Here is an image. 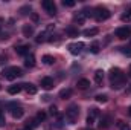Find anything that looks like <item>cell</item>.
<instances>
[{"mask_svg":"<svg viewBox=\"0 0 131 130\" xmlns=\"http://www.w3.org/2000/svg\"><path fill=\"white\" fill-rule=\"evenodd\" d=\"M125 81H127V77L119 67H113L110 70V83L113 89H121L122 86H125Z\"/></svg>","mask_w":131,"mask_h":130,"instance_id":"obj_1","label":"cell"},{"mask_svg":"<svg viewBox=\"0 0 131 130\" xmlns=\"http://www.w3.org/2000/svg\"><path fill=\"white\" fill-rule=\"evenodd\" d=\"M79 116V107L78 104H70L66 110V119L69 121V124H75V121Z\"/></svg>","mask_w":131,"mask_h":130,"instance_id":"obj_2","label":"cell"},{"mask_svg":"<svg viewBox=\"0 0 131 130\" xmlns=\"http://www.w3.org/2000/svg\"><path fill=\"white\" fill-rule=\"evenodd\" d=\"M110 15H111V12L105 6H96L93 9V17L96 18V22H105L110 18Z\"/></svg>","mask_w":131,"mask_h":130,"instance_id":"obj_3","label":"cell"},{"mask_svg":"<svg viewBox=\"0 0 131 130\" xmlns=\"http://www.w3.org/2000/svg\"><path fill=\"white\" fill-rule=\"evenodd\" d=\"M21 75H23V70H21L20 67H17V66H11V67H6V69L3 70V77H5L6 80H9V81L15 80L17 77H21Z\"/></svg>","mask_w":131,"mask_h":130,"instance_id":"obj_4","label":"cell"},{"mask_svg":"<svg viewBox=\"0 0 131 130\" xmlns=\"http://www.w3.org/2000/svg\"><path fill=\"white\" fill-rule=\"evenodd\" d=\"M43 9L49 14V15H55L57 14V5L53 3V0H43L41 2Z\"/></svg>","mask_w":131,"mask_h":130,"instance_id":"obj_5","label":"cell"},{"mask_svg":"<svg viewBox=\"0 0 131 130\" xmlns=\"http://www.w3.org/2000/svg\"><path fill=\"white\" fill-rule=\"evenodd\" d=\"M9 109H11V115H12L15 119H20V118H23V115H25V110H23V107H21V106L11 103V104H9Z\"/></svg>","mask_w":131,"mask_h":130,"instance_id":"obj_6","label":"cell"},{"mask_svg":"<svg viewBox=\"0 0 131 130\" xmlns=\"http://www.w3.org/2000/svg\"><path fill=\"white\" fill-rule=\"evenodd\" d=\"M84 48H85V44H84L82 41H78V43H72V44H69V51H70L72 55H79V54L82 52Z\"/></svg>","mask_w":131,"mask_h":130,"instance_id":"obj_7","label":"cell"},{"mask_svg":"<svg viewBox=\"0 0 131 130\" xmlns=\"http://www.w3.org/2000/svg\"><path fill=\"white\" fill-rule=\"evenodd\" d=\"M116 37H117V38H121V40L130 38V37H131V28H130V26L117 28V29H116Z\"/></svg>","mask_w":131,"mask_h":130,"instance_id":"obj_8","label":"cell"},{"mask_svg":"<svg viewBox=\"0 0 131 130\" xmlns=\"http://www.w3.org/2000/svg\"><path fill=\"white\" fill-rule=\"evenodd\" d=\"M41 87H43L44 90H50V89L53 87V78H50V77H44V78L41 80Z\"/></svg>","mask_w":131,"mask_h":130,"instance_id":"obj_9","label":"cell"},{"mask_svg":"<svg viewBox=\"0 0 131 130\" xmlns=\"http://www.w3.org/2000/svg\"><path fill=\"white\" fill-rule=\"evenodd\" d=\"M21 89L26 92V94H29V95H35L37 94V86H34L32 83H25V84H21Z\"/></svg>","mask_w":131,"mask_h":130,"instance_id":"obj_10","label":"cell"},{"mask_svg":"<svg viewBox=\"0 0 131 130\" xmlns=\"http://www.w3.org/2000/svg\"><path fill=\"white\" fill-rule=\"evenodd\" d=\"M96 116H99V110L98 109H90V113H89V116H87V124L89 126H92L93 123H95V119H96Z\"/></svg>","mask_w":131,"mask_h":130,"instance_id":"obj_11","label":"cell"},{"mask_svg":"<svg viewBox=\"0 0 131 130\" xmlns=\"http://www.w3.org/2000/svg\"><path fill=\"white\" fill-rule=\"evenodd\" d=\"M110 124H111V116H110V115H105V116H102V118H101L99 127H101V129H108V127H110Z\"/></svg>","mask_w":131,"mask_h":130,"instance_id":"obj_12","label":"cell"},{"mask_svg":"<svg viewBox=\"0 0 131 130\" xmlns=\"http://www.w3.org/2000/svg\"><path fill=\"white\" fill-rule=\"evenodd\" d=\"M15 52L18 54V55H28L29 54V46H26V44H23V46H15Z\"/></svg>","mask_w":131,"mask_h":130,"instance_id":"obj_13","label":"cell"},{"mask_svg":"<svg viewBox=\"0 0 131 130\" xmlns=\"http://www.w3.org/2000/svg\"><path fill=\"white\" fill-rule=\"evenodd\" d=\"M25 66H26V67H34V66H35V57H34V54H28V55H26V58H25Z\"/></svg>","mask_w":131,"mask_h":130,"instance_id":"obj_14","label":"cell"},{"mask_svg":"<svg viewBox=\"0 0 131 130\" xmlns=\"http://www.w3.org/2000/svg\"><path fill=\"white\" fill-rule=\"evenodd\" d=\"M104 70L102 69H98L96 72H95V81L98 83V84H102V81H104Z\"/></svg>","mask_w":131,"mask_h":130,"instance_id":"obj_15","label":"cell"},{"mask_svg":"<svg viewBox=\"0 0 131 130\" xmlns=\"http://www.w3.org/2000/svg\"><path fill=\"white\" fill-rule=\"evenodd\" d=\"M66 34H67L69 37H78V35H79V31H78V28H75V26H69V28L66 29Z\"/></svg>","mask_w":131,"mask_h":130,"instance_id":"obj_16","label":"cell"},{"mask_svg":"<svg viewBox=\"0 0 131 130\" xmlns=\"http://www.w3.org/2000/svg\"><path fill=\"white\" fill-rule=\"evenodd\" d=\"M23 35L28 37V38L34 35V28L31 26V25H25V26H23Z\"/></svg>","mask_w":131,"mask_h":130,"instance_id":"obj_17","label":"cell"},{"mask_svg":"<svg viewBox=\"0 0 131 130\" xmlns=\"http://www.w3.org/2000/svg\"><path fill=\"white\" fill-rule=\"evenodd\" d=\"M76 86H78V89H82V90H84V89H87V87L90 86V81H89L87 78H82V80H79V81L76 83Z\"/></svg>","mask_w":131,"mask_h":130,"instance_id":"obj_18","label":"cell"},{"mask_svg":"<svg viewBox=\"0 0 131 130\" xmlns=\"http://www.w3.org/2000/svg\"><path fill=\"white\" fill-rule=\"evenodd\" d=\"M82 34H84L85 37H95V35H98L99 34V29L98 28H90V29H85Z\"/></svg>","mask_w":131,"mask_h":130,"instance_id":"obj_19","label":"cell"},{"mask_svg":"<svg viewBox=\"0 0 131 130\" xmlns=\"http://www.w3.org/2000/svg\"><path fill=\"white\" fill-rule=\"evenodd\" d=\"M20 90H21V84H15V86H11V87L8 89V92H9L11 95H17Z\"/></svg>","mask_w":131,"mask_h":130,"instance_id":"obj_20","label":"cell"},{"mask_svg":"<svg viewBox=\"0 0 131 130\" xmlns=\"http://www.w3.org/2000/svg\"><path fill=\"white\" fill-rule=\"evenodd\" d=\"M99 51H101V44H99L98 41H93L90 44V52L92 54H99Z\"/></svg>","mask_w":131,"mask_h":130,"instance_id":"obj_21","label":"cell"},{"mask_svg":"<svg viewBox=\"0 0 131 130\" xmlns=\"http://www.w3.org/2000/svg\"><path fill=\"white\" fill-rule=\"evenodd\" d=\"M70 97H72V89H63L60 92V98H63V99H67Z\"/></svg>","mask_w":131,"mask_h":130,"instance_id":"obj_22","label":"cell"},{"mask_svg":"<svg viewBox=\"0 0 131 130\" xmlns=\"http://www.w3.org/2000/svg\"><path fill=\"white\" fill-rule=\"evenodd\" d=\"M85 18H87V17H85V14H84L82 11H81V12H78V14L75 15V22H78V23H84V22H85Z\"/></svg>","mask_w":131,"mask_h":130,"instance_id":"obj_23","label":"cell"},{"mask_svg":"<svg viewBox=\"0 0 131 130\" xmlns=\"http://www.w3.org/2000/svg\"><path fill=\"white\" fill-rule=\"evenodd\" d=\"M31 11H32V8L29 5H25V6L20 8V14L21 15H28V14H31Z\"/></svg>","mask_w":131,"mask_h":130,"instance_id":"obj_24","label":"cell"},{"mask_svg":"<svg viewBox=\"0 0 131 130\" xmlns=\"http://www.w3.org/2000/svg\"><path fill=\"white\" fill-rule=\"evenodd\" d=\"M43 63H44V64H53V63H55V58H53L52 55H44V57H43Z\"/></svg>","mask_w":131,"mask_h":130,"instance_id":"obj_25","label":"cell"},{"mask_svg":"<svg viewBox=\"0 0 131 130\" xmlns=\"http://www.w3.org/2000/svg\"><path fill=\"white\" fill-rule=\"evenodd\" d=\"M46 118H47L46 112H43V110H41V112H38V113H37V118H35V119H37L38 123H43V121H44Z\"/></svg>","mask_w":131,"mask_h":130,"instance_id":"obj_26","label":"cell"},{"mask_svg":"<svg viewBox=\"0 0 131 130\" xmlns=\"http://www.w3.org/2000/svg\"><path fill=\"white\" fill-rule=\"evenodd\" d=\"M122 22H131V9H128V11H125L124 14H122Z\"/></svg>","mask_w":131,"mask_h":130,"instance_id":"obj_27","label":"cell"},{"mask_svg":"<svg viewBox=\"0 0 131 130\" xmlns=\"http://www.w3.org/2000/svg\"><path fill=\"white\" fill-rule=\"evenodd\" d=\"M49 113H50L52 116H58V109H57V106H50V107H49Z\"/></svg>","mask_w":131,"mask_h":130,"instance_id":"obj_28","label":"cell"},{"mask_svg":"<svg viewBox=\"0 0 131 130\" xmlns=\"http://www.w3.org/2000/svg\"><path fill=\"white\" fill-rule=\"evenodd\" d=\"M107 99H108V97H107L105 94H102V95H96V101H98V103H107Z\"/></svg>","mask_w":131,"mask_h":130,"instance_id":"obj_29","label":"cell"},{"mask_svg":"<svg viewBox=\"0 0 131 130\" xmlns=\"http://www.w3.org/2000/svg\"><path fill=\"white\" fill-rule=\"evenodd\" d=\"M121 52L124 55H127V57H131V46H128V48H121Z\"/></svg>","mask_w":131,"mask_h":130,"instance_id":"obj_30","label":"cell"},{"mask_svg":"<svg viewBox=\"0 0 131 130\" xmlns=\"http://www.w3.org/2000/svg\"><path fill=\"white\" fill-rule=\"evenodd\" d=\"M63 5H64L66 8H73V6L76 5V2H73V0H64Z\"/></svg>","mask_w":131,"mask_h":130,"instance_id":"obj_31","label":"cell"},{"mask_svg":"<svg viewBox=\"0 0 131 130\" xmlns=\"http://www.w3.org/2000/svg\"><path fill=\"white\" fill-rule=\"evenodd\" d=\"M5 124H6V119H5V113L0 110V127H3Z\"/></svg>","mask_w":131,"mask_h":130,"instance_id":"obj_32","label":"cell"},{"mask_svg":"<svg viewBox=\"0 0 131 130\" xmlns=\"http://www.w3.org/2000/svg\"><path fill=\"white\" fill-rule=\"evenodd\" d=\"M119 130H131V129H130L128 124H125V123H119Z\"/></svg>","mask_w":131,"mask_h":130,"instance_id":"obj_33","label":"cell"},{"mask_svg":"<svg viewBox=\"0 0 131 130\" xmlns=\"http://www.w3.org/2000/svg\"><path fill=\"white\" fill-rule=\"evenodd\" d=\"M3 63H6V55H0V66Z\"/></svg>","mask_w":131,"mask_h":130,"instance_id":"obj_34","label":"cell"},{"mask_svg":"<svg viewBox=\"0 0 131 130\" xmlns=\"http://www.w3.org/2000/svg\"><path fill=\"white\" fill-rule=\"evenodd\" d=\"M32 18L35 20V22H38V15H37V14H32Z\"/></svg>","mask_w":131,"mask_h":130,"instance_id":"obj_35","label":"cell"},{"mask_svg":"<svg viewBox=\"0 0 131 130\" xmlns=\"http://www.w3.org/2000/svg\"><path fill=\"white\" fill-rule=\"evenodd\" d=\"M128 115H130V116H131V106H130V107H128Z\"/></svg>","mask_w":131,"mask_h":130,"instance_id":"obj_36","label":"cell"},{"mask_svg":"<svg viewBox=\"0 0 131 130\" xmlns=\"http://www.w3.org/2000/svg\"><path fill=\"white\" fill-rule=\"evenodd\" d=\"M130 77H131V64H130Z\"/></svg>","mask_w":131,"mask_h":130,"instance_id":"obj_37","label":"cell"},{"mask_svg":"<svg viewBox=\"0 0 131 130\" xmlns=\"http://www.w3.org/2000/svg\"><path fill=\"white\" fill-rule=\"evenodd\" d=\"M0 34H2V28H0Z\"/></svg>","mask_w":131,"mask_h":130,"instance_id":"obj_38","label":"cell"}]
</instances>
